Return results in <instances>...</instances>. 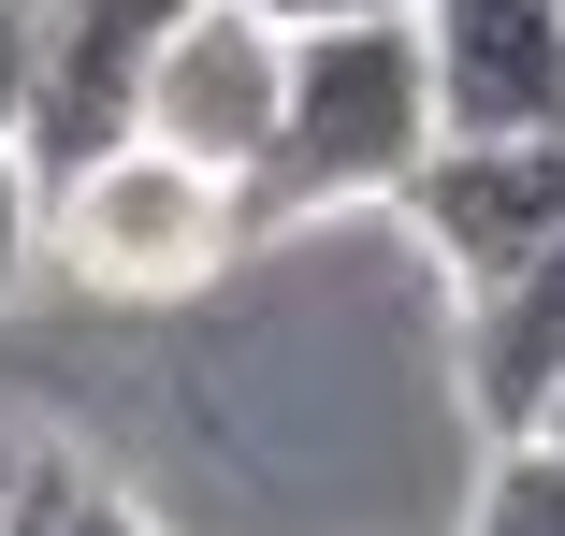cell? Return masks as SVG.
<instances>
[{"mask_svg": "<svg viewBox=\"0 0 565 536\" xmlns=\"http://www.w3.org/2000/svg\"><path fill=\"white\" fill-rule=\"evenodd\" d=\"M435 131H565V0H406Z\"/></svg>", "mask_w": 565, "mask_h": 536, "instance_id": "obj_6", "label": "cell"}, {"mask_svg": "<svg viewBox=\"0 0 565 536\" xmlns=\"http://www.w3.org/2000/svg\"><path fill=\"white\" fill-rule=\"evenodd\" d=\"M392 218L420 233V261H435L449 290L536 261V247L565 233V131H435L420 174L392 189Z\"/></svg>", "mask_w": 565, "mask_h": 536, "instance_id": "obj_3", "label": "cell"}, {"mask_svg": "<svg viewBox=\"0 0 565 536\" xmlns=\"http://www.w3.org/2000/svg\"><path fill=\"white\" fill-rule=\"evenodd\" d=\"M30 30H44V0H0V146L30 131ZM30 160V146H15Z\"/></svg>", "mask_w": 565, "mask_h": 536, "instance_id": "obj_11", "label": "cell"}, {"mask_svg": "<svg viewBox=\"0 0 565 536\" xmlns=\"http://www.w3.org/2000/svg\"><path fill=\"white\" fill-rule=\"evenodd\" d=\"M435 146V58L420 15H333L290 30V101H276V146L247 160V247L319 218V203H392Z\"/></svg>", "mask_w": 565, "mask_h": 536, "instance_id": "obj_1", "label": "cell"}, {"mask_svg": "<svg viewBox=\"0 0 565 536\" xmlns=\"http://www.w3.org/2000/svg\"><path fill=\"white\" fill-rule=\"evenodd\" d=\"M465 536H565V450L551 436H508L493 479H479V507H465Z\"/></svg>", "mask_w": 565, "mask_h": 536, "instance_id": "obj_9", "label": "cell"}, {"mask_svg": "<svg viewBox=\"0 0 565 536\" xmlns=\"http://www.w3.org/2000/svg\"><path fill=\"white\" fill-rule=\"evenodd\" d=\"M247 15H276V30H333V15H406V0H247Z\"/></svg>", "mask_w": 565, "mask_h": 536, "instance_id": "obj_12", "label": "cell"}, {"mask_svg": "<svg viewBox=\"0 0 565 536\" xmlns=\"http://www.w3.org/2000/svg\"><path fill=\"white\" fill-rule=\"evenodd\" d=\"M30 261H44V174H30L15 146H0V290H15Z\"/></svg>", "mask_w": 565, "mask_h": 536, "instance_id": "obj_10", "label": "cell"}, {"mask_svg": "<svg viewBox=\"0 0 565 536\" xmlns=\"http://www.w3.org/2000/svg\"><path fill=\"white\" fill-rule=\"evenodd\" d=\"M189 0H44V30H30V174H73L102 146H131L146 131V73L174 44Z\"/></svg>", "mask_w": 565, "mask_h": 536, "instance_id": "obj_4", "label": "cell"}, {"mask_svg": "<svg viewBox=\"0 0 565 536\" xmlns=\"http://www.w3.org/2000/svg\"><path fill=\"white\" fill-rule=\"evenodd\" d=\"M0 536H160L117 479H87L73 450H15L0 464Z\"/></svg>", "mask_w": 565, "mask_h": 536, "instance_id": "obj_8", "label": "cell"}, {"mask_svg": "<svg viewBox=\"0 0 565 536\" xmlns=\"http://www.w3.org/2000/svg\"><path fill=\"white\" fill-rule=\"evenodd\" d=\"M276 101H290V30L247 15V0H189L174 44H160V73H146V131L174 160H203V174L247 189V160L276 146Z\"/></svg>", "mask_w": 565, "mask_h": 536, "instance_id": "obj_5", "label": "cell"}, {"mask_svg": "<svg viewBox=\"0 0 565 536\" xmlns=\"http://www.w3.org/2000/svg\"><path fill=\"white\" fill-rule=\"evenodd\" d=\"M233 247H247L233 174L174 160L160 131L102 146V160H73V174H44V261H58L87 304H189Z\"/></svg>", "mask_w": 565, "mask_h": 536, "instance_id": "obj_2", "label": "cell"}, {"mask_svg": "<svg viewBox=\"0 0 565 536\" xmlns=\"http://www.w3.org/2000/svg\"><path fill=\"white\" fill-rule=\"evenodd\" d=\"M536 436H551V450H565V377H551V406H536Z\"/></svg>", "mask_w": 565, "mask_h": 536, "instance_id": "obj_13", "label": "cell"}, {"mask_svg": "<svg viewBox=\"0 0 565 536\" xmlns=\"http://www.w3.org/2000/svg\"><path fill=\"white\" fill-rule=\"evenodd\" d=\"M449 377H465V406H479L493 450L536 436V406H551V377H565V233H551L536 261L479 276V290H449Z\"/></svg>", "mask_w": 565, "mask_h": 536, "instance_id": "obj_7", "label": "cell"}]
</instances>
